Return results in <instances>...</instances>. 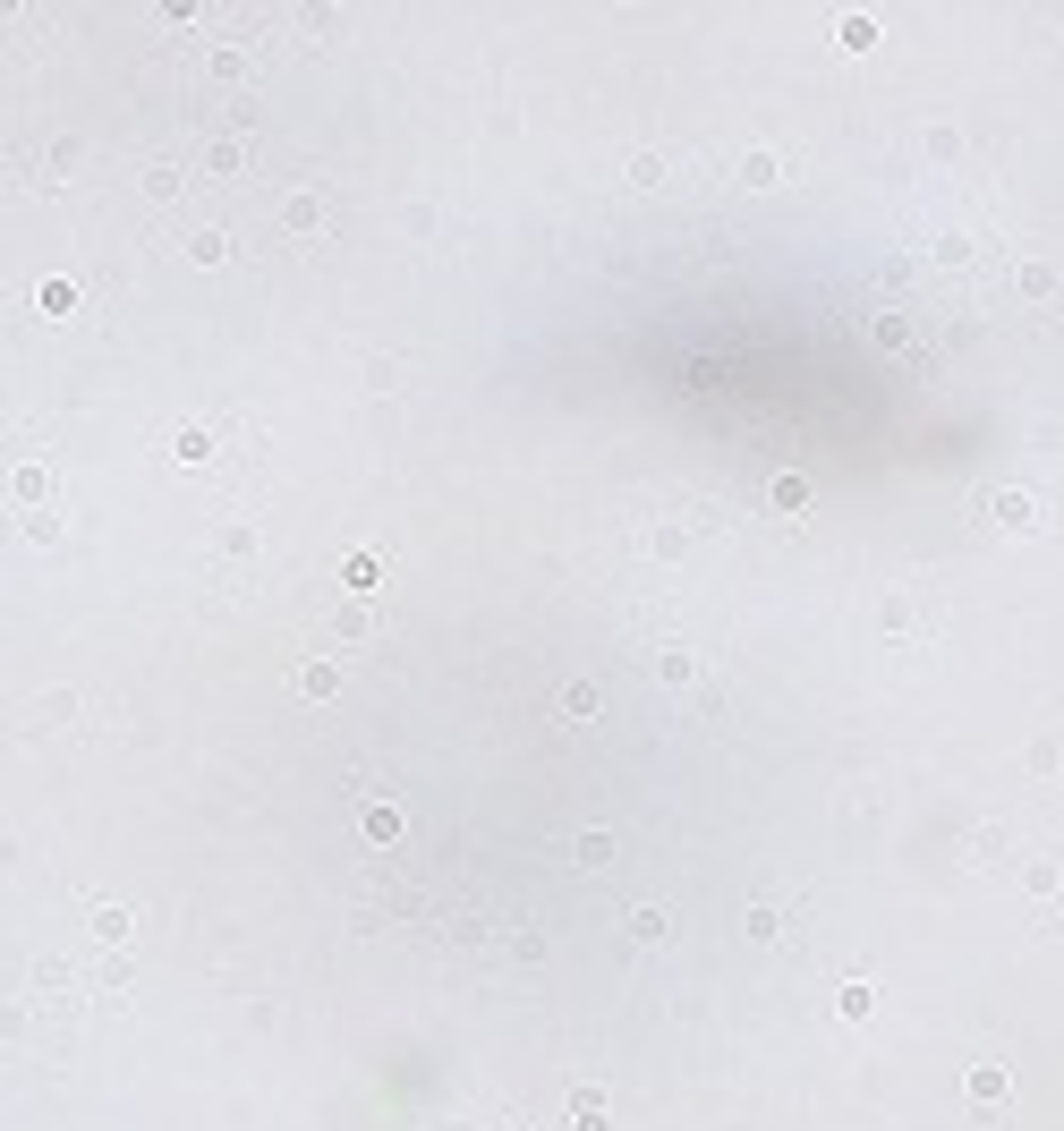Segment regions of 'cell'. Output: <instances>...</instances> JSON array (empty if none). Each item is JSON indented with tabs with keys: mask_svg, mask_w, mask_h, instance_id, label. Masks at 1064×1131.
Segmentation results:
<instances>
[{
	"mask_svg": "<svg viewBox=\"0 0 1064 1131\" xmlns=\"http://www.w3.org/2000/svg\"><path fill=\"white\" fill-rule=\"evenodd\" d=\"M171 460H179V468H205V460H213V434H205V425H179V434H171Z\"/></svg>",
	"mask_w": 1064,
	"mask_h": 1131,
	"instance_id": "cell-6",
	"label": "cell"
},
{
	"mask_svg": "<svg viewBox=\"0 0 1064 1131\" xmlns=\"http://www.w3.org/2000/svg\"><path fill=\"white\" fill-rule=\"evenodd\" d=\"M341 579H349L358 596H375V579H384V561H375V553H349V561H341Z\"/></svg>",
	"mask_w": 1064,
	"mask_h": 1131,
	"instance_id": "cell-9",
	"label": "cell"
},
{
	"mask_svg": "<svg viewBox=\"0 0 1064 1131\" xmlns=\"http://www.w3.org/2000/svg\"><path fill=\"white\" fill-rule=\"evenodd\" d=\"M94 936H103V945H119V936H129V910H111V902H103V910H94Z\"/></svg>",
	"mask_w": 1064,
	"mask_h": 1131,
	"instance_id": "cell-14",
	"label": "cell"
},
{
	"mask_svg": "<svg viewBox=\"0 0 1064 1131\" xmlns=\"http://www.w3.org/2000/svg\"><path fill=\"white\" fill-rule=\"evenodd\" d=\"M656 672H664V689H699V647H664Z\"/></svg>",
	"mask_w": 1064,
	"mask_h": 1131,
	"instance_id": "cell-4",
	"label": "cell"
},
{
	"mask_svg": "<svg viewBox=\"0 0 1064 1131\" xmlns=\"http://www.w3.org/2000/svg\"><path fill=\"white\" fill-rule=\"evenodd\" d=\"M988 511H996V528H1005V536H1039V528H1047V511H1039L1031 493H996Z\"/></svg>",
	"mask_w": 1064,
	"mask_h": 1131,
	"instance_id": "cell-2",
	"label": "cell"
},
{
	"mask_svg": "<svg viewBox=\"0 0 1064 1131\" xmlns=\"http://www.w3.org/2000/svg\"><path fill=\"white\" fill-rule=\"evenodd\" d=\"M920 621H928V604H911V596L886 604V630H920Z\"/></svg>",
	"mask_w": 1064,
	"mask_h": 1131,
	"instance_id": "cell-13",
	"label": "cell"
},
{
	"mask_svg": "<svg viewBox=\"0 0 1064 1131\" xmlns=\"http://www.w3.org/2000/svg\"><path fill=\"white\" fill-rule=\"evenodd\" d=\"M358 826H366V843H392V834L409 826V816H401V800H366V816H358Z\"/></svg>",
	"mask_w": 1064,
	"mask_h": 1131,
	"instance_id": "cell-5",
	"label": "cell"
},
{
	"mask_svg": "<svg viewBox=\"0 0 1064 1131\" xmlns=\"http://www.w3.org/2000/svg\"><path fill=\"white\" fill-rule=\"evenodd\" d=\"M341 680H349V672H341L333 655H316V664H298V672H290V689H298V698H333Z\"/></svg>",
	"mask_w": 1064,
	"mask_h": 1131,
	"instance_id": "cell-3",
	"label": "cell"
},
{
	"mask_svg": "<svg viewBox=\"0 0 1064 1131\" xmlns=\"http://www.w3.org/2000/svg\"><path fill=\"white\" fill-rule=\"evenodd\" d=\"M741 179H749V187H775V179H784V162H775V154H749V162H741Z\"/></svg>",
	"mask_w": 1064,
	"mask_h": 1131,
	"instance_id": "cell-12",
	"label": "cell"
},
{
	"mask_svg": "<svg viewBox=\"0 0 1064 1131\" xmlns=\"http://www.w3.org/2000/svg\"><path fill=\"white\" fill-rule=\"evenodd\" d=\"M571 859H580V868H605V859H613V834H580Z\"/></svg>",
	"mask_w": 1064,
	"mask_h": 1131,
	"instance_id": "cell-11",
	"label": "cell"
},
{
	"mask_svg": "<svg viewBox=\"0 0 1064 1131\" xmlns=\"http://www.w3.org/2000/svg\"><path fill=\"white\" fill-rule=\"evenodd\" d=\"M767 502H775V511H809V477H775Z\"/></svg>",
	"mask_w": 1064,
	"mask_h": 1131,
	"instance_id": "cell-10",
	"label": "cell"
},
{
	"mask_svg": "<svg viewBox=\"0 0 1064 1131\" xmlns=\"http://www.w3.org/2000/svg\"><path fill=\"white\" fill-rule=\"evenodd\" d=\"M868 1003H878V987H868V978H843V987H835V1013H843V1021H860Z\"/></svg>",
	"mask_w": 1064,
	"mask_h": 1131,
	"instance_id": "cell-8",
	"label": "cell"
},
{
	"mask_svg": "<svg viewBox=\"0 0 1064 1131\" xmlns=\"http://www.w3.org/2000/svg\"><path fill=\"white\" fill-rule=\"evenodd\" d=\"M571 1131H613V1123H605V1089H580V1098H571Z\"/></svg>",
	"mask_w": 1064,
	"mask_h": 1131,
	"instance_id": "cell-7",
	"label": "cell"
},
{
	"mask_svg": "<svg viewBox=\"0 0 1064 1131\" xmlns=\"http://www.w3.org/2000/svg\"><path fill=\"white\" fill-rule=\"evenodd\" d=\"M1005 1089H1014V1072H1005V1063H971V1072H963V1098H971L979 1114H996V1106H1005Z\"/></svg>",
	"mask_w": 1064,
	"mask_h": 1131,
	"instance_id": "cell-1",
	"label": "cell"
}]
</instances>
